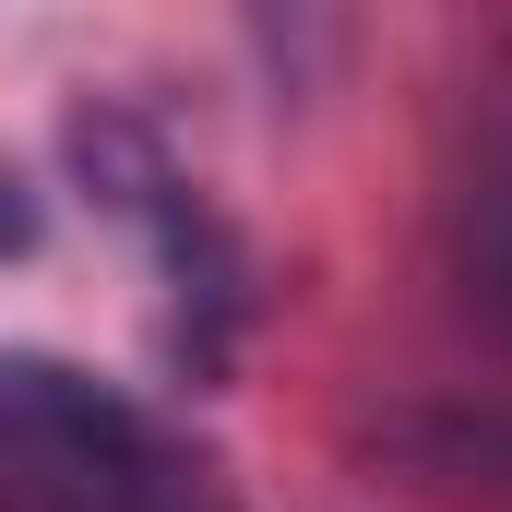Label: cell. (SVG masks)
Here are the masks:
<instances>
[{
  "mask_svg": "<svg viewBox=\"0 0 512 512\" xmlns=\"http://www.w3.org/2000/svg\"><path fill=\"white\" fill-rule=\"evenodd\" d=\"M0 512H227V477L143 393L0 346Z\"/></svg>",
  "mask_w": 512,
  "mask_h": 512,
  "instance_id": "cell-1",
  "label": "cell"
},
{
  "mask_svg": "<svg viewBox=\"0 0 512 512\" xmlns=\"http://www.w3.org/2000/svg\"><path fill=\"white\" fill-rule=\"evenodd\" d=\"M72 155H84L96 203L143 227V251H155V274H167V310H179L191 370H215L227 334H239V310H251V286H239V239L203 215V191L155 155V131H143V120H84V131H72Z\"/></svg>",
  "mask_w": 512,
  "mask_h": 512,
  "instance_id": "cell-2",
  "label": "cell"
},
{
  "mask_svg": "<svg viewBox=\"0 0 512 512\" xmlns=\"http://www.w3.org/2000/svg\"><path fill=\"white\" fill-rule=\"evenodd\" d=\"M36 239H48V215H36V191H24V167L0 155V262H24Z\"/></svg>",
  "mask_w": 512,
  "mask_h": 512,
  "instance_id": "cell-3",
  "label": "cell"
}]
</instances>
